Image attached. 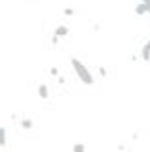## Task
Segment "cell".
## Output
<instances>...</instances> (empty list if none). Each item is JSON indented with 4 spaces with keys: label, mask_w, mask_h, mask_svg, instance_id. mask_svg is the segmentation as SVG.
Segmentation results:
<instances>
[{
    "label": "cell",
    "mask_w": 150,
    "mask_h": 152,
    "mask_svg": "<svg viewBox=\"0 0 150 152\" xmlns=\"http://www.w3.org/2000/svg\"><path fill=\"white\" fill-rule=\"evenodd\" d=\"M71 66H73V69H75V73H77V77H79L81 83H85V85H92L94 83L92 73H90L89 67H87L79 58H71Z\"/></svg>",
    "instance_id": "cell-1"
},
{
    "label": "cell",
    "mask_w": 150,
    "mask_h": 152,
    "mask_svg": "<svg viewBox=\"0 0 150 152\" xmlns=\"http://www.w3.org/2000/svg\"><path fill=\"white\" fill-rule=\"evenodd\" d=\"M68 33H69V27H68V25H58L56 29H54V37H56V39L66 37Z\"/></svg>",
    "instance_id": "cell-2"
},
{
    "label": "cell",
    "mask_w": 150,
    "mask_h": 152,
    "mask_svg": "<svg viewBox=\"0 0 150 152\" xmlns=\"http://www.w3.org/2000/svg\"><path fill=\"white\" fill-rule=\"evenodd\" d=\"M141 58H143L144 62H150V41L143 46V50H141Z\"/></svg>",
    "instance_id": "cell-3"
},
{
    "label": "cell",
    "mask_w": 150,
    "mask_h": 152,
    "mask_svg": "<svg viewBox=\"0 0 150 152\" xmlns=\"http://www.w3.org/2000/svg\"><path fill=\"white\" fill-rule=\"evenodd\" d=\"M39 96H41V98H48V87H46L44 83L39 85Z\"/></svg>",
    "instance_id": "cell-4"
},
{
    "label": "cell",
    "mask_w": 150,
    "mask_h": 152,
    "mask_svg": "<svg viewBox=\"0 0 150 152\" xmlns=\"http://www.w3.org/2000/svg\"><path fill=\"white\" fill-rule=\"evenodd\" d=\"M135 14H137V15H143V14H146V6H144L143 2H139V6L135 8Z\"/></svg>",
    "instance_id": "cell-5"
},
{
    "label": "cell",
    "mask_w": 150,
    "mask_h": 152,
    "mask_svg": "<svg viewBox=\"0 0 150 152\" xmlns=\"http://www.w3.org/2000/svg\"><path fill=\"white\" fill-rule=\"evenodd\" d=\"M21 127L23 129H31V127H33V119H29V118L21 119Z\"/></svg>",
    "instance_id": "cell-6"
},
{
    "label": "cell",
    "mask_w": 150,
    "mask_h": 152,
    "mask_svg": "<svg viewBox=\"0 0 150 152\" xmlns=\"http://www.w3.org/2000/svg\"><path fill=\"white\" fill-rule=\"evenodd\" d=\"M0 146H6V129L0 127Z\"/></svg>",
    "instance_id": "cell-7"
},
{
    "label": "cell",
    "mask_w": 150,
    "mask_h": 152,
    "mask_svg": "<svg viewBox=\"0 0 150 152\" xmlns=\"http://www.w3.org/2000/svg\"><path fill=\"white\" fill-rule=\"evenodd\" d=\"M73 152H85V145H81V142H77V145L73 146Z\"/></svg>",
    "instance_id": "cell-8"
},
{
    "label": "cell",
    "mask_w": 150,
    "mask_h": 152,
    "mask_svg": "<svg viewBox=\"0 0 150 152\" xmlns=\"http://www.w3.org/2000/svg\"><path fill=\"white\" fill-rule=\"evenodd\" d=\"M141 2L146 6V14H150V0H141Z\"/></svg>",
    "instance_id": "cell-9"
},
{
    "label": "cell",
    "mask_w": 150,
    "mask_h": 152,
    "mask_svg": "<svg viewBox=\"0 0 150 152\" xmlns=\"http://www.w3.org/2000/svg\"><path fill=\"white\" fill-rule=\"evenodd\" d=\"M64 14L66 15H73V8H64Z\"/></svg>",
    "instance_id": "cell-10"
}]
</instances>
